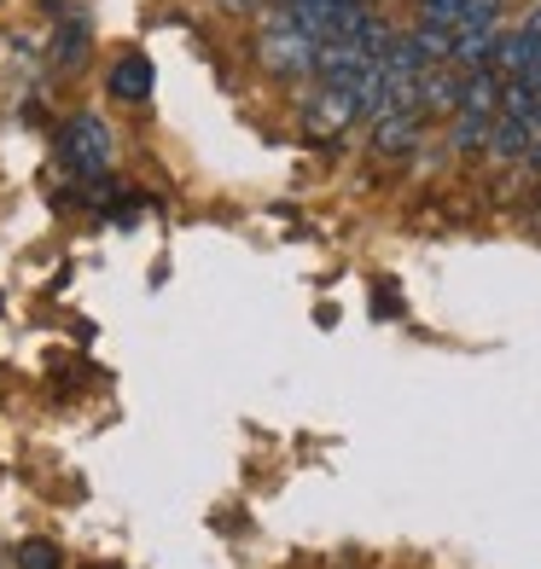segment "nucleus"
<instances>
[{"label":"nucleus","mask_w":541,"mask_h":569,"mask_svg":"<svg viewBox=\"0 0 541 569\" xmlns=\"http://www.w3.org/2000/svg\"><path fill=\"white\" fill-rule=\"evenodd\" d=\"M263 23L268 30H263V41H256V59H263L274 76H315V41H308L286 12L279 18L268 12Z\"/></svg>","instance_id":"f257e3e1"},{"label":"nucleus","mask_w":541,"mask_h":569,"mask_svg":"<svg viewBox=\"0 0 541 569\" xmlns=\"http://www.w3.org/2000/svg\"><path fill=\"white\" fill-rule=\"evenodd\" d=\"M59 151H65V163L76 174H94L99 180V174L111 169V134H106V122H99V117H70Z\"/></svg>","instance_id":"f03ea898"},{"label":"nucleus","mask_w":541,"mask_h":569,"mask_svg":"<svg viewBox=\"0 0 541 569\" xmlns=\"http://www.w3.org/2000/svg\"><path fill=\"white\" fill-rule=\"evenodd\" d=\"M355 117H361L355 93L338 88V82H321V93H308V106H303V134L308 140H338Z\"/></svg>","instance_id":"7ed1b4c3"},{"label":"nucleus","mask_w":541,"mask_h":569,"mask_svg":"<svg viewBox=\"0 0 541 569\" xmlns=\"http://www.w3.org/2000/svg\"><path fill=\"white\" fill-rule=\"evenodd\" d=\"M420 134H425V111H384V117H373V151H384V158L414 151Z\"/></svg>","instance_id":"20e7f679"},{"label":"nucleus","mask_w":541,"mask_h":569,"mask_svg":"<svg viewBox=\"0 0 541 569\" xmlns=\"http://www.w3.org/2000/svg\"><path fill=\"white\" fill-rule=\"evenodd\" d=\"M530 146H535L530 117H495V122H489V146H483V151H495L501 163H524Z\"/></svg>","instance_id":"39448f33"},{"label":"nucleus","mask_w":541,"mask_h":569,"mask_svg":"<svg viewBox=\"0 0 541 569\" xmlns=\"http://www.w3.org/2000/svg\"><path fill=\"white\" fill-rule=\"evenodd\" d=\"M472 117H495L501 111V76L495 70H460V106Z\"/></svg>","instance_id":"423d86ee"},{"label":"nucleus","mask_w":541,"mask_h":569,"mask_svg":"<svg viewBox=\"0 0 541 569\" xmlns=\"http://www.w3.org/2000/svg\"><path fill=\"white\" fill-rule=\"evenodd\" d=\"M454 106H460V70L425 64L420 70V111H454Z\"/></svg>","instance_id":"0eeeda50"},{"label":"nucleus","mask_w":541,"mask_h":569,"mask_svg":"<svg viewBox=\"0 0 541 569\" xmlns=\"http://www.w3.org/2000/svg\"><path fill=\"white\" fill-rule=\"evenodd\" d=\"M111 93H117V99H128V106L151 99V59H140V53L117 59V70H111Z\"/></svg>","instance_id":"6e6552de"},{"label":"nucleus","mask_w":541,"mask_h":569,"mask_svg":"<svg viewBox=\"0 0 541 569\" xmlns=\"http://www.w3.org/2000/svg\"><path fill=\"white\" fill-rule=\"evenodd\" d=\"M489 122H495V117H472V111H454V128H449L454 151H483V146H489Z\"/></svg>","instance_id":"1a4fd4ad"},{"label":"nucleus","mask_w":541,"mask_h":569,"mask_svg":"<svg viewBox=\"0 0 541 569\" xmlns=\"http://www.w3.org/2000/svg\"><path fill=\"white\" fill-rule=\"evenodd\" d=\"M18 569H59V547H47V540H23V547H18Z\"/></svg>","instance_id":"9d476101"},{"label":"nucleus","mask_w":541,"mask_h":569,"mask_svg":"<svg viewBox=\"0 0 541 569\" xmlns=\"http://www.w3.org/2000/svg\"><path fill=\"white\" fill-rule=\"evenodd\" d=\"M222 7H256V0H222Z\"/></svg>","instance_id":"9b49d317"},{"label":"nucleus","mask_w":541,"mask_h":569,"mask_svg":"<svg viewBox=\"0 0 541 569\" xmlns=\"http://www.w3.org/2000/svg\"><path fill=\"white\" fill-rule=\"evenodd\" d=\"M355 7H373V0H355Z\"/></svg>","instance_id":"f8f14e48"}]
</instances>
